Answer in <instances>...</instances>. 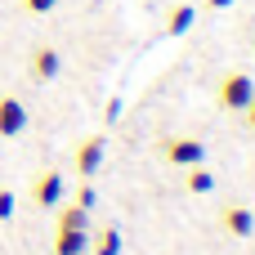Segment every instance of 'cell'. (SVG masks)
<instances>
[{"mask_svg": "<svg viewBox=\"0 0 255 255\" xmlns=\"http://www.w3.org/2000/svg\"><path fill=\"white\" fill-rule=\"evenodd\" d=\"M215 99H220V108H224V112H247V103L255 99V81L247 76V72H229V76L220 81Z\"/></svg>", "mask_w": 255, "mask_h": 255, "instance_id": "obj_1", "label": "cell"}, {"mask_svg": "<svg viewBox=\"0 0 255 255\" xmlns=\"http://www.w3.org/2000/svg\"><path fill=\"white\" fill-rule=\"evenodd\" d=\"M161 157L170 161V166H202V157H206V148H202V139H188V134H170V139H161Z\"/></svg>", "mask_w": 255, "mask_h": 255, "instance_id": "obj_2", "label": "cell"}, {"mask_svg": "<svg viewBox=\"0 0 255 255\" xmlns=\"http://www.w3.org/2000/svg\"><path fill=\"white\" fill-rule=\"evenodd\" d=\"M31 202H36L40 211L58 206V202H63V175H58V170H40V175L31 179Z\"/></svg>", "mask_w": 255, "mask_h": 255, "instance_id": "obj_3", "label": "cell"}, {"mask_svg": "<svg viewBox=\"0 0 255 255\" xmlns=\"http://www.w3.org/2000/svg\"><path fill=\"white\" fill-rule=\"evenodd\" d=\"M103 152H108V139L103 134H90V139L76 143V170H81V179H90L103 166Z\"/></svg>", "mask_w": 255, "mask_h": 255, "instance_id": "obj_4", "label": "cell"}, {"mask_svg": "<svg viewBox=\"0 0 255 255\" xmlns=\"http://www.w3.org/2000/svg\"><path fill=\"white\" fill-rule=\"evenodd\" d=\"M220 229H224L229 238H251V233H255V215H251V206H242V202L224 206V211H220Z\"/></svg>", "mask_w": 255, "mask_h": 255, "instance_id": "obj_5", "label": "cell"}, {"mask_svg": "<svg viewBox=\"0 0 255 255\" xmlns=\"http://www.w3.org/2000/svg\"><path fill=\"white\" fill-rule=\"evenodd\" d=\"M27 130V108L18 103V99H0V139H13V134H22Z\"/></svg>", "mask_w": 255, "mask_h": 255, "instance_id": "obj_6", "label": "cell"}, {"mask_svg": "<svg viewBox=\"0 0 255 255\" xmlns=\"http://www.w3.org/2000/svg\"><path fill=\"white\" fill-rule=\"evenodd\" d=\"M90 229H54V255H85Z\"/></svg>", "mask_w": 255, "mask_h": 255, "instance_id": "obj_7", "label": "cell"}, {"mask_svg": "<svg viewBox=\"0 0 255 255\" xmlns=\"http://www.w3.org/2000/svg\"><path fill=\"white\" fill-rule=\"evenodd\" d=\"M58 67H63V58H58L54 45H36V49H31V76H36V81H54Z\"/></svg>", "mask_w": 255, "mask_h": 255, "instance_id": "obj_8", "label": "cell"}, {"mask_svg": "<svg viewBox=\"0 0 255 255\" xmlns=\"http://www.w3.org/2000/svg\"><path fill=\"white\" fill-rule=\"evenodd\" d=\"M90 255H121V229L117 224H103L90 238Z\"/></svg>", "mask_w": 255, "mask_h": 255, "instance_id": "obj_9", "label": "cell"}, {"mask_svg": "<svg viewBox=\"0 0 255 255\" xmlns=\"http://www.w3.org/2000/svg\"><path fill=\"white\" fill-rule=\"evenodd\" d=\"M193 18H197V9H193V4H175V9H170V18H166V36H184V31L193 27Z\"/></svg>", "mask_w": 255, "mask_h": 255, "instance_id": "obj_10", "label": "cell"}, {"mask_svg": "<svg viewBox=\"0 0 255 255\" xmlns=\"http://www.w3.org/2000/svg\"><path fill=\"white\" fill-rule=\"evenodd\" d=\"M184 188L202 197V193H211V188H215V175H211V170H202V166H188V175H184Z\"/></svg>", "mask_w": 255, "mask_h": 255, "instance_id": "obj_11", "label": "cell"}, {"mask_svg": "<svg viewBox=\"0 0 255 255\" xmlns=\"http://www.w3.org/2000/svg\"><path fill=\"white\" fill-rule=\"evenodd\" d=\"M85 224H90V211L85 206H63L58 220H54V229H85Z\"/></svg>", "mask_w": 255, "mask_h": 255, "instance_id": "obj_12", "label": "cell"}, {"mask_svg": "<svg viewBox=\"0 0 255 255\" xmlns=\"http://www.w3.org/2000/svg\"><path fill=\"white\" fill-rule=\"evenodd\" d=\"M54 4H58V0H22V9H27V13H49Z\"/></svg>", "mask_w": 255, "mask_h": 255, "instance_id": "obj_13", "label": "cell"}, {"mask_svg": "<svg viewBox=\"0 0 255 255\" xmlns=\"http://www.w3.org/2000/svg\"><path fill=\"white\" fill-rule=\"evenodd\" d=\"M76 206H85V211L94 206V188H90V184H81V193H76Z\"/></svg>", "mask_w": 255, "mask_h": 255, "instance_id": "obj_14", "label": "cell"}, {"mask_svg": "<svg viewBox=\"0 0 255 255\" xmlns=\"http://www.w3.org/2000/svg\"><path fill=\"white\" fill-rule=\"evenodd\" d=\"M9 215H13V193L0 188V220H9Z\"/></svg>", "mask_w": 255, "mask_h": 255, "instance_id": "obj_15", "label": "cell"}, {"mask_svg": "<svg viewBox=\"0 0 255 255\" xmlns=\"http://www.w3.org/2000/svg\"><path fill=\"white\" fill-rule=\"evenodd\" d=\"M242 117H247V126H251V130H255V99H251V103H247V112H242Z\"/></svg>", "mask_w": 255, "mask_h": 255, "instance_id": "obj_16", "label": "cell"}, {"mask_svg": "<svg viewBox=\"0 0 255 255\" xmlns=\"http://www.w3.org/2000/svg\"><path fill=\"white\" fill-rule=\"evenodd\" d=\"M233 0H206V9H229Z\"/></svg>", "mask_w": 255, "mask_h": 255, "instance_id": "obj_17", "label": "cell"}, {"mask_svg": "<svg viewBox=\"0 0 255 255\" xmlns=\"http://www.w3.org/2000/svg\"><path fill=\"white\" fill-rule=\"evenodd\" d=\"M85 255H90V251H85Z\"/></svg>", "mask_w": 255, "mask_h": 255, "instance_id": "obj_18", "label": "cell"}]
</instances>
